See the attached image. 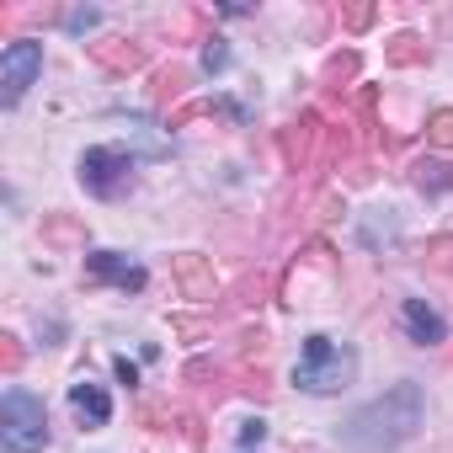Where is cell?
Returning a JSON list of instances; mask_svg holds the SVG:
<instances>
[{
	"label": "cell",
	"instance_id": "obj_14",
	"mask_svg": "<svg viewBox=\"0 0 453 453\" xmlns=\"http://www.w3.org/2000/svg\"><path fill=\"white\" fill-rule=\"evenodd\" d=\"M426 144H437V150H453V112H448V107L426 118Z\"/></svg>",
	"mask_w": 453,
	"mask_h": 453
},
{
	"label": "cell",
	"instance_id": "obj_2",
	"mask_svg": "<svg viewBox=\"0 0 453 453\" xmlns=\"http://www.w3.org/2000/svg\"><path fill=\"white\" fill-rule=\"evenodd\" d=\"M357 379V352L352 347H336L331 336H310L299 363H294V384L304 395H342L347 384Z\"/></svg>",
	"mask_w": 453,
	"mask_h": 453
},
{
	"label": "cell",
	"instance_id": "obj_1",
	"mask_svg": "<svg viewBox=\"0 0 453 453\" xmlns=\"http://www.w3.org/2000/svg\"><path fill=\"white\" fill-rule=\"evenodd\" d=\"M421 416H426L421 384L400 379L395 389H384L379 400H368L363 411H352L342 421V448H352V453H389V448H400V442H411L421 432Z\"/></svg>",
	"mask_w": 453,
	"mask_h": 453
},
{
	"label": "cell",
	"instance_id": "obj_7",
	"mask_svg": "<svg viewBox=\"0 0 453 453\" xmlns=\"http://www.w3.org/2000/svg\"><path fill=\"white\" fill-rule=\"evenodd\" d=\"M400 320H405V336H411V342H421V347H437V342H448V320H442V315H437L426 299H405Z\"/></svg>",
	"mask_w": 453,
	"mask_h": 453
},
{
	"label": "cell",
	"instance_id": "obj_21",
	"mask_svg": "<svg viewBox=\"0 0 453 453\" xmlns=\"http://www.w3.org/2000/svg\"><path fill=\"white\" fill-rule=\"evenodd\" d=\"M70 27H75V33H86V27H96V12H70Z\"/></svg>",
	"mask_w": 453,
	"mask_h": 453
},
{
	"label": "cell",
	"instance_id": "obj_9",
	"mask_svg": "<svg viewBox=\"0 0 453 453\" xmlns=\"http://www.w3.org/2000/svg\"><path fill=\"white\" fill-rule=\"evenodd\" d=\"M91 59L107 70V75H134L144 70V43H128V38H112V43H91Z\"/></svg>",
	"mask_w": 453,
	"mask_h": 453
},
{
	"label": "cell",
	"instance_id": "obj_8",
	"mask_svg": "<svg viewBox=\"0 0 453 453\" xmlns=\"http://www.w3.org/2000/svg\"><path fill=\"white\" fill-rule=\"evenodd\" d=\"M70 411H75L81 426H107V421H112V395H107L102 384L81 379V384H70Z\"/></svg>",
	"mask_w": 453,
	"mask_h": 453
},
{
	"label": "cell",
	"instance_id": "obj_12",
	"mask_svg": "<svg viewBox=\"0 0 453 453\" xmlns=\"http://www.w3.org/2000/svg\"><path fill=\"white\" fill-rule=\"evenodd\" d=\"M384 59H389L395 70H411V65H426V43H421L416 33H400V38H389V49H384Z\"/></svg>",
	"mask_w": 453,
	"mask_h": 453
},
{
	"label": "cell",
	"instance_id": "obj_3",
	"mask_svg": "<svg viewBox=\"0 0 453 453\" xmlns=\"http://www.w3.org/2000/svg\"><path fill=\"white\" fill-rule=\"evenodd\" d=\"M0 448L6 453H43L49 448V411L38 395H27L17 384L0 400Z\"/></svg>",
	"mask_w": 453,
	"mask_h": 453
},
{
	"label": "cell",
	"instance_id": "obj_4",
	"mask_svg": "<svg viewBox=\"0 0 453 453\" xmlns=\"http://www.w3.org/2000/svg\"><path fill=\"white\" fill-rule=\"evenodd\" d=\"M128 181H134V155H128V150H118V144H91V150L81 155V187H86L91 197H118V192H128Z\"/></svg>",
	"mask_w": 453,
	"mask_h": 453
},
{
	"label": "cell",
	"instance_id": "obj_5",
	"mask_svg": "<svg viewBox=\"0 0 453 453\" xmlns=\"http://www.w3.org/2000/svg\"><path fill=\"white\" fill-rule=\"evenodd\" d=\"M38 70H43V43L38 38H12L6 54H0V102L17 107L27 96V86L38 81Z\"/></svg>",
	"mask_w": 453,
	"mask_h": 453
},
{
	"label": "cell",
	"instance_id": "obj_22",
	"mask_svg": "<svg viewBox=\"0 0 453 453\" xmlns=\"http://www.w3.org/2000/svg\"><path fill=\"white\" fill-rule=\"evenodd\" d=\"M112 368H118V379H123V384H139V368H134V363H128V357H118V363H112Z\"/></svg>",
	"mask_w": 453,
	"mask_h": 453
},
{
	"label": "cell",
	"instance_id": "obj_17",
	"mask_svg": "<svg viewBox=\"0 0 453 453\" xmlns=\"http://www.w3.org/2000/svg\"><path fill=\"white\" fill-rule=\"evenodd\" d=\"M342 22H347L352 33H363V27L373 22V6H347V12H342Z\"/></svg>",
	"mask_w": 453,
	"mask_h": 453
},
{
	"label": "cell",
	"instance_id": "obj_19",
	"mask_svg": "<svg viewBox=\"0 0 453 453\" xmlns=\"http://www.w3.org/2000/svg\"><path fill=\"white\" fill-rule=\"evenodd\" d=\"M49 241H75V224L70 219H49Z\"/></svg>",
	"mask_w": 453,
	"mask_h": 453
},
{
	"label": "cell",
	"instance_id": "obj_10",
	"mask_svg": "<svg viewBox=\"0 0 453 453\" xmlns=\"http://www.w3.org/2000/svg\"><path fill=\"white\" fill-rule=\"evenodd\" d=\"M315 139H320V118H315V112H304V118H299V123H288V128H283V139H278V144H283V160H288V165H304V160H310V150H315Z\"/></svg>",
	"mask_w": 453,
	"mask_h": 453
},
{
	"label": "cell",
	"instance_id": "obj_13",
	"mask_svg": "<svg viewBox=\"0 0 453 453\" xmlns=\"http://www.w3.org/2000/svg\"><path fill=\"white\" fill-rule=\"evenodd\" d=\"M176 278L187 283L192 299H208V294H213V278H208V267H203L197 257H176Z\"/></svg>",
	"mask_w": 453,
	"mask_h": 453
},
{
	"label": "cell",
	"instance_id": "obj_18",
	"mask_svg": "<svg viewBox=\"0 0 453 453\" xmlns=\"http://www.w3.org/2000/svg\"><path fill=\"white\" fill-rule=\"evenodd\" d=\"M262 437H267V421H262V416H251V421H241V442H246V448H257Z\"/></svg>",
	"mask_w": 453,
	"mask_h": 453
},
{
	"label": "cell",
	"instance_id": "obj_16",
	"mask_svg": "<svg viewBox=\"0 0 453 453\" xmlns=\"http://www.w3.org/2000/svg\"><path fill=\"white\" fill-rule=\"evenodd\" d=\"M224 65H230V49H224V38H213V43L203 49V70H208V75H219Z\"/></svg>",
	"mask_w": 453,
	"mask_h": 453
},
{
	"label": "cell",
	"instance_id": "obj_15",
	"mask_svg": "<svg viewBox=\"0 0 453 453\" xmlns=\"http://www.w3.org/2000/svg\"><path fill=\"white\" fill-rule=\"evenodd\" d=\"M181 86H187V75H181V70H165V75L155 81V102H160V107H165V102H176V96H181Z\"/></svg>",
	"mask_w": 453,
	"mask_h": 453
},
{
	"label": "cell",
	"instance_id": "obj_6",
	"mask_svg": "<svg viewBox=\"0 0 453 453\" xmlns=\"http://www.w3.org/2000/svg\"><path fill=\"white\" fill-rule=\"evenodd\" d=\"M86 278H96V283H112V288H123V294H139L150 278H144V267L139 262H128V257H118V251H91L86 257Z\"/></svg>",
	"mask_w": 453,
	"mask_h": 453
},
{
	"label": "cell",
	"instance_id": "obj_20",
	"mask_svg": "<svg viewBox=\"0 0 453 453\" xmlns=\"http://www.w3.org/2000/svg\"><path fill=\"white\" fill-rule=\"evenodd\" d=\"M0 342H6V373H17V368H22V347H17V336H0Z\"/></svg>",
	"mask_w": 453,
	"mask_h": 453
},
{
	"label": "cell",
	"instance_id": "obj_11",
	"mask_svg": "<svg viewBox=\"0 0 453 453\" xmlns=\"http://www.w3.org/2000/svg\"><path fill=\"white\" fill-rule=\"evenodd\" d=\"M411 181L421 192H453V165L448 160H416L411 165Z\"/></svg>",
	"mask_w": 453,
	"mask_h": 453
}]
</instances>
